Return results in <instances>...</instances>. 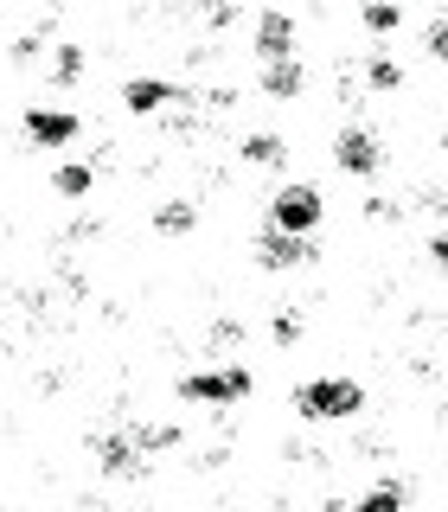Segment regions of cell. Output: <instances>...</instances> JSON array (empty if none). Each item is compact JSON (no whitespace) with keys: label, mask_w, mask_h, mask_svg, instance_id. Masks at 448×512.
I'll return each mask as SVG.
<instances>
[{"label":"cell","mask_w":448,"mask_h":512,"mask_svg":"<svg viewBox=\"0 0 448 512\" xmlns=\"http://www.w3.org/2000/svg\"><path fill=\"white\" fill-rule=\"evenodd\" d=\"M244 160H250V167H282V141L276 135H250L244 141Z\"/></svg>","instance_id":"7c38bea8"},{"label":"cell","mask_w":448,"mask_h":512,"mask_svg":"<svg viewBox=\"0 0 448 512\" xmlns=\"http://www.w3.org/2000/svg\"><path fill=\"white\" fill-rule=\"evenodd\" d=\"M295 410L314 416V423H333V416L365 410V391L352 378H314V384H301V391H295Z\"/></svg>","instance_id":"6da1fadb"},{"label":"cell","mask_w":448,"mask_h":512,"mask_svg":"<svg viewBox=\"0 0 448 512\" xmlns=\"http://www.w3.org/2000/svg\"><path fill=\"white\" fill-rule=\"evenodd\" d=\"M122 103L135 109V116H154V109H167V103H192L186 90H173V84H160V77H128L122 84Z\"/></svg>","instance_id":"8992f818"},{"label":"cell","mask_w":448,"mask_h":512,"mask_svg":"<svg viewBox=\"0 0 448 512\" xmlns=\"http://www.w3.org/2000/svg\"><path fill=\"white\" fill-rule=\"evenodd\" d=\"M52 186L64 192V199H84V192H90V167H77V160H71V167L52 173Z\"/></svg>","instance_id":"4fadbf2b"},{"label":"cell","mask_w":448,"mask_h":512,"mask_svg":"<svg viewBox=\"0 0 448 512\" xmlns=\"http://www.w3.org/2000/svg\"><path fill=\"white\" fill-rule=\"evenodd\" d=\"M429 58H442V64H448V20L429 26Z\"/></svg>","instance_id":"ac0fdd59"},{"label":"cell","mask_w":448,"mask_h":512,"mask_svg":"<svg viewBox=\"0 0 448 512\" xmlns=\"http://www.w3.org/2000/svg\"><path fill=\"white\" fill-rule=\"evenodd\" d=\"M269 224H282V231H314L320 224V192L314 186H282L276 205H269Z\"/></svg>","instance_id":"277c9868"},{"label":"cell","mask_w":448,"mask_h":512,"mask_svg":"<svg viewBox=\"0 0 448 512\" xmlns=\"http://www.w3.org/2000/svg\"><path fill=\"white\" fill-rule=\"evenodd\" d=\"M52 77H58V84H77V77H84V52H77V45H58Z\"/></svg>","instance_id":"5bb4252c"},{"label":"cell","mask_w":448,"mask_h":512,"mask_svg":"<svg viewBox=\"0 0 448 512\" xmlns=\"http://www.w3.org/2000/svg\"><path fill=\"white\" fill-rule=\"evenodd\" d=\"M404 500H410V487H404V480H378V487L365 493V506H404Z\"/></svg>","instance_id":"2e32d148"},{"label":"cell","mask_w":448,"mask_h":512,"mask_svg":"<svg viewBox=\"0 0 448 512\" xmlns=\"http://www.w3.org/2000/svg\"><path fill=\"white\" fill-rule=\"evenodd\" d=\"M96 455H103V474H135L141 468V436L135 429H116V436L96 442Z\"/></svg>","instance_id":"9c48e42d"},{"label":"cell","mask_w":448,"mask_h":512,"mask_svg":"<svg viewBox=\"0 0 448 512\" xmlns=\"http://www.w3.org/2000/svg\"><path fill=\"white\" fill-rule=\"evenodd\" d=\"M397 20H404V7H397V0H372V7H365V26H372V32H391Z\"/></svg>","instance_id":"9a60e30c"},{"label":"cell","mask_w":448,"mask_h":512,"mask_svg":"<svg viewBox=\"0 0 448 512\" xmlns=\"http://www.w3.org/2000/svg\"><path fill=\"white\" fill-rule=\"evenodd\" d=\"M192 218H199V212H192L186 199H167V205H160V212H154V224H160V231H167V237H180V231H192Z\"/></svg>","instance_id":"8fae6325"},{"label":"cell","mask_w":448,"mask_h":512,"mask_svg":"<svg viewBox=\"0 0 448 512\" xmlns=\"http://www.w3.org/2000/svg\"><path fill=\"white\" fill-rule=\"evenodd\" d=\"M378 141L365 135V128H340V141H333V167L340 173H378Z\"/></svg>","instance_id":"5b68a950"},{"label":"cell","mask_w":448,"mask_h":512,"mask_svg":"<svg viewBox=\"0 0 448 512\" xmlns=\"http://www.w3.org/2000/svg\"><path fill=\"white\" fill-rule=\"evenodd\" d=\"M429 256H436V263L448 269V237H436V244H429Z\"/></svg>","instance_id":"ffe728a7"},{"label":"cell","mask_w":448,"mask_h":512,"mask_svg":"<svg viewBox=\"0 0 448 512\" xmlns=\"http://www.w3.org/2000/svg\"><path fill=\"white\" fill-rule=\"evenodd\" d=\"M365 77H372L378 90H397V84H404V71H397L391 58H372V71H365Z\"/></svg>","instance_id":"e0dca14e"},{"label":"cell","mask_w":448,"mask_h":512,"mask_svg":"<svg viewBox=\"0 0 448 512\" xmlns=\"http://www.w3.org/2000/svg\"><path fill=\"white\" fill-rule=\"evenodd\" d=\"M308 231H282V224H269L263 237H256V263L263 269H301L308 263Z\"/></svg>","instance_id":"3957f363"},{"label":"cell","mask_w":448,"mask_h":512,"mask_svg":"<svg viewBox=\"0 0 448 512\" xmlns=\"http://www.w3.org/2000/svg\"><path fill=\"white\" fill-rule=\"evenodd\" d=\"M288 52H295V20L269 7L263 20H256V58H288Z\"/></svg>","instance_id":"ba28073f"},{"label":"cell","mask_w":448,"mask_h":512,"mask_svg":"<svg viewBox=\"0 0 448 512\" xmlns=\"http://www.w3.org/2000/svg\"><path fill=\"white\" fill-rule=\"evenodd\" d=\"M256 391V378L244 372V365H224V372H186L180 378V397L192 404V397H199V404H237V397H250Z\"/></svg>","instance_id":"7a4b0ae2"},{"label":"cell","mask_w":448,"mask_h":512,"mask_svg":"<svg viewBox=\"0 0 448 512\" xmlns=\"http://www.w3.org/2000/svg\"><path fill=\"white\" fill-rule=\"evenodd\" d=\"M301 84H308V77H301L295 52H288V58H263V90L269 96H301Z\"/></svg>","instance_id":"30bf717a"},{"label":"cell","mask_w":448,"mask_h":512,"mask_svg":"<svg viewBox=\"0 0 448 512\" xmlns=\"http://www.w3.org/2000/svg\"><path fill=\"white\" fill-rule=\"evenodd\" d=\"M26 135L39 148H64V141H77V116L71 109H26Z\"/></svg>","instance_id":"52a82bcc"},{"label":"cell","mask_w":448,"mask_h":512,"mask_svg":"<svg viewBox=\"0 0 448 512\" xmlns=\"http://www.w3.org/2000/svg\"><path fill=\"white\" fill-rule=\"evenodd\" d=\"M276 340H282V346L301 340V320H295V314H276Z\"/></svg>","instance_id":"d6986e66"}]
</instances>
